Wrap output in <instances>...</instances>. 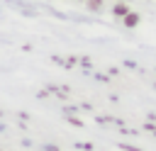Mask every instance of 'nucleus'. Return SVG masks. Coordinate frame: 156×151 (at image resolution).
<instances>
[{
  "label": "nucleus",
  "instance_id": "nucleus-1",
  "mask_svg": "<svg viewBox=\"0 0 156 151\" xmlns=\"http://www.w3.org/2000/svg\"><path fill=\"white\" fill-rule=\"evenodd\" d=\"M139 22H141V15H139V12H134V10H129V12L122 17V24H124L127 29H134V27H139Z\"/></svg>",
  "mask_w": 156,
  "mask_h": 151
},
{
  "label": "nucleus",
  "instance_id": "nucleus-2",
  "mask_svg": "<svg viewBox=\"0 0 156 151\" xmlns=\"http://www.w3.org/2000/svg\"><path fill=\"white\" fill-rule=\"evenodd\" d=\"M129 12V5L124 2V0H115V7H112V17H117V19H122L124 15Z\"/></svg>",
  "mask_w": 156,
  "mask_h": 151
},
{
  "label": "nucleus",
  "instance_id": "nucleus-3",
  "mask_svg": "<svg viewBox=\"0 0 156 151\" xmlns=\"http://www.w3.org/2000/svg\"><path fill=\"white\" fill-rule=\"evenodd\" d=\"M102 5H105L102 0H85V7H88L90 12H100V10H102Z\"/></svg>",
  "mask_w": 156,
  "mask_h": 151
}]
</instances>
